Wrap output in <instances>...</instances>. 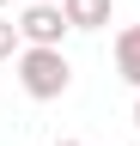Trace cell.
Instances as JSON below:
<instances>
[{
  "label": "cell",
  "instance_id": "6da1fadb",
  "mask_svg": "<svg viewBox=\"0 0 140 146\" xmlns=\"http://www.w3.org/2000/svg\"><path fill=\"white\" fill-rule=\"evenodd\" d=\"M19 91L25 98H37V104H55L67 98V85H73V61H67L61 49H19Z\"/></svg>",
  "mask_w": 140,
  "mask_h": 146
},
{
  "label": "cell",
  "instance_id": "7a4b0ae2",
  "mask_svg": "<svg viewBox=\"0 0 140 146\" xmlns=\"http://www.w3.org/2000/svg\"><path fill=\"white\" fill-rule=\"evenodd\" d=\"M67 31H73V25H67L61 0H25V12H19V36H25V49H61Z\"/></svg>",
  "mask_w": 140,
  "mask_h": 146
},
{
  "label": "cell",
  "instance_id": "3957f363",
  "mask_svg": "<svg viewBox=\"0 0 140 146\" xmlns=\"http://www.w3.org/2000/svg\"><path fill=\"white\" fill-rule=\"evenodd\" d=\"M61 12H67V25H73V31H110L116 0H61Z\"/></svg>",
  "mask_w": 140,
  "mask_h": 146
},
{
  "label": "cell",
  "instance_id": "277c9868",
  "mask_svg": "<svg viewBox=\"0 0 140 146\" xmlns=\"http://www.w3.org/2000/svg\"><path fill=\"white\" fill-rule=\"evenodd\" d=\"M116 73L140 91V25H122L116 31Z\"/></svg>",
  "mask_w": 140,
  "mask_h": 146
},
{
  "label": "cell",
  "instance_id": "5b68a950",
  "mask_svg": "<svg viewBox=\"0 0 140 146\" xmlns=\"http://www.w3.org/2000/svg\"><path fill=\"white\" fill-rule=\"evenodd\" d=\"M19 49H25V36H19V18H6V12H0V61H19Z\"/></svg>",
  "mask_w": 140,
  "mask_h": 146
},
{
  "label": "cell",
  "instance_id": "8992f818",
  "mask_svg": "<svg viewBox=\"0 0 140 146\" xmlns=\"http://www.w3.org/2000/svg\"><path fill=\"white\" fill-rule=\"evenodd\" d=\"M134 128H140V98H134Z\"/></svg>",
  "mask_w": 140,
  "mask_h": 146
},
{
  "label": "cell",
  "instance_id": "52a82bcc",
  "mask_svg": "<svg viewBox=\"0 0 140 146\" xmlns=\"http://www.w3.org/2000/svg\"><path fill=\"white\" fill-rule=\"evenodd\" d=\"M55 146H79V140H55Z\"/></svg>",
  "mask_w": 140,
  "mask_h": 146
},
{
  "label": "cell",
  "instance_id": "ba28073f",
  "mask_svg": "<svg viewBox=\"0 0 140 146\" xmlns=\"http://www.w3.org/2000/svg\"><path fill=\"white\" fill-rule=\"evenodd\" d=\"M0 6H6V0H0Z\"/></svg>",
  "mask_w": 140,
  "mask_h": 146
}]
</instances>
